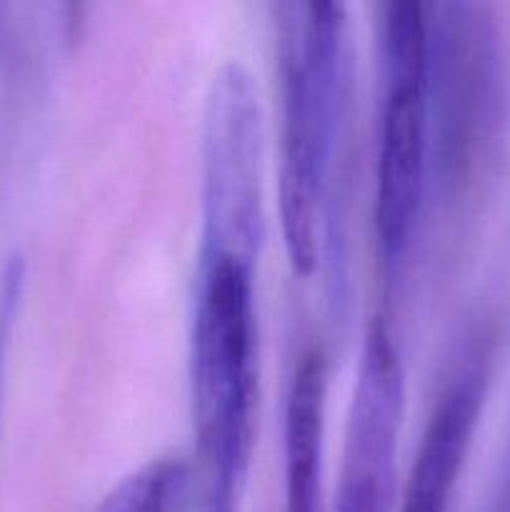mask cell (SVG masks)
<instances>
[{
  "mask_svg": "<svg viewBox=\"0 0 510 512\" xmlns=\"http://www.w3.org/2000/svg\"><path fill=\"white\" fill-rule=\"evenodd\" d=\"M278 213L293 273L318 265L333 150L348 93V8L338 0L278 5Z\"/></svg>",
  "mask_w": 510,
  "mask_h": 512,
  "instance_id": "6da1fadb",
  "label": "cell"
},
{
  "mask_svg": "<svg viewBox=\"0 0 510 512\" xmlns=\"http://www.w3.org/2000/svg\"><path fill=\"white\" fill-rule=\"evenodd\" d=\"M428 10L430 155L445 183H465L485 163L500 125L498 28L485 5Z\"/></svg>",
  "mask_w": 510,
  "mask_h": 512,
  "instance_id": "5b68a950",
  "label": "cell"
},
{
  "mask_svg": "<svg viewBox=\"0 0 510 512\" xmlns=\"http://www.w3.org/2000/svg\"><path fill=\"white\" fill-rule=\"evenodd\" d=\"M380 125L373 220L393 263L408 248L430 170L428 10L393 0L380 25Z\"/></svg>",
  "mask_w": 510,
  "mask_h": 512,
  "instance_id": "3957f363",
  "label": "cell"
},
{
  "mask_svg": "<svg viewBox=\"0 0 510 512\" xmlns=\"http://www.w3.org/2000/svg\"><path fill=\"white\" fill-rule=\"evenodd\" d=\"M190 495V465L178 455H165L120 480L95 512H188Z\"/></svg>",
  "mask_w": 510,
  "mask_h": 512,
  "instance_id": "9c48e42d",
  "label": "cell"
},
{
  "mask_svg": "<svg viewBox=\"0 0 510 512\" xmlns=\"http://www.w3.org/2000/svg\"><path fill=\"white\" fill-rule=\"evenodd\" d=\"M403 408L400 350L385 320L373 318L360 345L333 512H395V460Z\"/></svg>",
  "mask_w": 510,
  "mask_h": 512,
  "instance_id": "8992f818",
  "label": "cell"
},
{
  "mask_svg": "<svg viewBox=\"0 0 510 512\" xmlns=\"http://www.w3.org/2000/svg\"><path fill=\"white\" fill-rule=\"evenodd\" d=\"M325 393H328V360L323 350L310 348L308 353L300 355L285 400L283 512H320Z\"/></svg>",
  "mask_w": 510,
  "mask_h": 512,
  "instance_id": "ba28073f",
  "label": "cell"
},
{
  "mask_svg": "<svg viewBox=\"0 0 510 512\" xmlns=\"http://www.w3.org/2000/svg\"><path fill=\"white\" fill-rule=\"evenodd\" d=\"M485 390L488 373L480 363L468 365L450 380L423 430L400 512H448L483 413Z\"/></svg>",
  "mask_w": 510,
  "mask_h": 512,
  "instance_id": "52a82bcc",
  "label": "cell"
},
{
  "mask_svg": "<svg viewBox=\"0 0 510 512\" xmlns=\"http://www.w3.org/2000/svg\"><path fill=\"white\" fill-rule=\"evenodd\" d=\"M493 512H510V488L505 490L503 498H500V503H498V508H495Z\"/></svg>",
  "mask_w": 510,
  "mask_h": 512,
  "instance_id": "30bf717a",
  "label": "cell"
},
{
  "mask_svg": "<svg viewBox=\"0 0 510 512\" xmlns=\"http://www.w3.org/2000/svg\"><path fill=\"white\" fill-rule=\"evenodd\" d=\"M255 265L198 255L190 330V400L203 470L200 512H238L258 423Z\"/></svg>",
  "mask_w": 510,
  "mask_h": 512,
  "instance_id": "7a4b0ae2",
  "label": "cell"
},
{
  "mask_svg": "<svg viewBox=\"0 0 510 512\" xmlns=\"http://www.w3.org/2000/svg\"><path fill=\"white\" fill-rule=\"evenodd\" d=\"M263 105L240 60L210 78L200 128V250L258 265L265 238Z\"/></svg>",
  "mask_w": 510,
  "mask_h": 512,
  "instance_id": "277c9868",
  "label": "cell"
}]
</instances>
